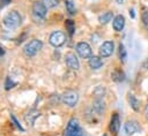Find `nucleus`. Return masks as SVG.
<instances>
[{
  "label": "nucleus",
  "instance_id": "obj_1",
  "mask_svg": "<svg viewBox=\"0 0 148 136\" xmlns=\"http://www.w3.org/2000/svg\"><path fill=\"white\" fill-rule=\"evenodd\" d=\"M21 22H22L21 15H20L17 12H15V10L8 13V14L3 17V20H2V23H3V25H5L7 29H16L17 27H20Z\"/></svg>",
  "mask_w": 148,
  "mask_h": 136
},
{
  "label": "nucleus",
  "instance_id": "obj_2",
  "mask_svg": "<svg viewBox=\"0 0 148 136\" xmlns=\"http://www.w3.org/2000/svg\"><path fill=\"white\" fill-rule=\"evenodd\" d=\"M42 47H43V43L39 39H32L24 45L23 52L27 56H34L42 50Z\"/></svg>",
  "mask_w": 148,
  "mask_h": 136
},
{
  "label": "nucleus",
  "instance_id": "obj_3",
  "mask_svg": "<svg viewBox=\"0 0 148 136\" xmlns=\"http://www.w3.org/2000/svg\"><path fill=\"white\" fill-rule=\"evenodd\" d=\"M46 13H47V8L42 1H36L32 5V16L36 21L44 20L46 16Z\"/></svg>",
  "mask_w": 148,
  "mask_h": 136
},
{
  "label": "nucleus",
  "instance_id": "obj_4",
  "mask_svg": "<svg viewBox=\"0 0 148 136\" xmlns=\"http://www.w3.org/2000/svg\"><path fill=\"white\" fill-rule=\"evenodd\" d=\"M61 99H62V103L66 104L67 106L74 107L79 101V93L74 90H67L62 93Z\"/></svg>",
  "mask_w": 148,
  "mask_h": 136
},
{
  "label": "nucleus",
  "instance_id": "obj_5",
  "mask_svg": "<svg viewBox=\"0 0 148 136\" xmlns=\"http://www.w3.org/2000/svg\"><path fill=\"white\" fill-rule=\"evenodd\" d=\"M49 41H50V44H51L52 46L59 47V46H61V45L65 44V41H66V35H65L62 31H59V30L53 31V32L50 35Z\"/></svg>",
  "mask_w": 148,
  "mask_h": 136
},
{
  "label": "nucleus",
  "instance_id": "obj_6",
  "mask_svg": "<svg viewBox=\"0 0 148 136\" xmlns=\"http://www.w3.org/2000/svg\"><path fill=\"white\" fill-rule=\"evenodd\" d=\"M76 52H77V54H79L81 58L88 59V58L91 56L92 50H91V47H90V45H89L88 43H86V41H80V43H77V45H76Z\"/></svg>",
  "mask_w": 148,
  "mask_h": 136
},
{
  "label": "nucleus",
  "instance_id": "obj_7",
  "mask_svg": "<svg viewBox=\"0 0 148 136\" xmlns=\"http://www.w3.org/2000/svg\"><path fill=\"white\" fill-rule=\"evenodd\" d=\"M65 62L67 65V67L72 70H79L80 69V62H79V59L76 58V55L72 52H68L66 53L65 55Z\"/></svg>",
  "mask_w": 148,
  "mask_h": 136
},
{
  "label": "nucleus",
  "instance_id": "obj_8",
  "mask_svg": "<svg viewBox=\"0 0 148 136\" xmlns=\"http://www.w3.org/2000/svg\"><path fill=\"white\" fill-rule=\"evenodd\" d=\"M82 129L80 128V124H79V121L76 119H71L67 123V127H66V130H65V136H73L77 133H80Z\"/></svg>",
  "mask_w": 148,
  "mask_h": 136
},
{
  "label": "nucleus",
  "instance_id": "obj_9",
  "mask_svg": "<svg viewBox=\"0 0 148 136\" xmlns=\"http://www.w3.org/2000/svg\"><path fill=\"white\" fill-rule=\"evenodd\" d=\"M113 47H114V44L112 40H106L104 41L101 47H99V55L102 58H108L110 56L112 53H113Z\"/></svg>",
  "mask_w": 148,
  "mask_h": 136
},
{
  "label": "nucleus",
  "instance_id": "obj_10",
  "mask_svg": "<svg viewBox=\"0 0 148 136\" xmlns=\"http://www.w3.org/2000/svg\"><path fill=\"white\" fill-rule=\"evenodd\" d=\"M124 129H125V131H126L127 135H133V134H135V133H138L140 130V127H139V124H138L136 121L130 120V121H127L125 123Z\"/></svg>",
  "mask_w": 148,
  "mask_h": 136
},
{
  "label": "nucleus",
  "instance_id": "obj_11",
  "mask_svg": "<svg viewBox=\"0 0 148 136\" xmlns=\"http://www.w3.org/2000/svg\"><path fill=\"white\" fill-rule=\"evenodd\" d=\"M119 127H120V120H119V115L118 113H114L111 118V122H110V130L111 133H113L114 135L119 131Z\"/></svg>",
  "mask_w": 148,
  "mask_h": 136
},
{
  "label": "nucleus",
  "instance_id": "obj_12",
  "mask_svg": "<svg viewBox=\"0 0 148 136\" xmlns=\"http://www.w3.org/2000/svg\"><path fill=\"white\" fill-rule=\"evenodd\" d=\"M112 27L116 31H121L125 27V17L123 15H117L114 18H113V22H112Z\"/></svg>",
  "mask_w": 148,
  "mask_h": 136
},
{
  "label": "nucleus",
  "instance_id": "obj_13",
  "mask_svg": "<svg viewBox=\"0 0 148 136\" xmlns=\"http://www.w3.org/2000/svg\"><path fill=\"white\" fill-rule=\"evenodd\" d=\"M40 115V113L38 112V111H35V109H31V111H29L28 113H25L24 114V120H25V122L28 123V124H34V122H35V120L38 118Z\"/></svg>",
  "mask_w": 148,
  "mask_h": 136
},
{
  "label": "nucleus",
  "instance_id": "obj_14",
  "mask_svg": "<svg viewBox=\"0 0 148 136\" xmlns=\"http://www.w3.org/2000/svg\"><path fill=\"white\" fill-rule=\"evenodd\" d=\"M88 63H89L90 68H92V69H99V68L103 66V61H102V59L98 58V56H95V55L89 58Z\"/></svg>",
  "mask_w": 148,
  "mask_h": 136
},
{
  "label": "nucleus",
  "instance_id": "obj_15",
  "mask_svg": "<svg viewBox=\"0 0 148 136\" xmlns=\"http://www.w3.org/2000/svg\"><path fill=\"white\" fill-rule=\"evenodd\" d=\"M92 107H94V111H95L96 113H98V114L103 113V111H104V108H105L104 100H103L102 98H96L95 101H94Z\"/></svg>",
  "mask_w": 148,
  "mask_h": 136
},
{
  "label": "nucleus",
  "instance_id": "obj_16",
  "mask_svg": "<svg viewBox=\"0 0 148 136\" xmlns=\"http://www.w3.org/2000/svg\"><path fill=\"white\" fill-rule=\"evenodd\" d=\"M128 103H130V105H131V107L135 111V112H138L139 109H140V101L135 98V96H133V95H128Z\"/></svg>",
  "mask_w": 148,
  "mask_h": 136
},
{
  "label": "nucleus",
  "instance_id": "obj_17",
  "mask_svg": "<svg viewBox=\"0 0 148 136\" xmlns=\"http://www.w3.org/2000/svg\"><path fill=\"white\" fill-rule=\"evenodd\" d=\"M111 77H112V80L116 81V82H121V81L125 80V75H124L123 70H120V69H116V70L111 74Z\"/></svg>",
  "mask_w": 148,
  "mask_h": 136
},
{
  "label": "nucleus",
  "instance_id": "obj_18",
  "mask_svg": "<svg viewBox=\"0 0 148 136\" xmlns=\"http://www.w3.org/2000/svg\"><path fill=\"white\" fill-rule=\"evenodd\" d=\"M111 20H112V13H111V12L103 13V14L98 17V21H99L101 24H106V23H109Z\"/></svg>",
  "mask_w": 148,
  "mask_h": 136
},
{
  "label": "nucleus",
  "instance_id": "obj_19",
  "mask_svg": "<svg viewBox=\"0 0 148 136\" xmlns=\"http://www.w3.org/2000/svg\"><path fill=\"white\" fill-rule=\"evenodd\" d=\"M65 7H66V10H67L71 15L75 14L76 8H75V3H74L72 0H66V1H65Z\"/></svg>",
  "mask_w": 148,
  "mask_h": 136
},
{
  "label": "nucleus",
  "instance_id": "obj_20",
  "mask_svg": "<svg viewBox=\"0 0 148 136\" xmlns=\"http://www.w3.org/2000/svg\"><path fill=\"white\" fill-rule=\"evenodd\" d=\"M65 27H66V29H67V31H68L69 35H73L74 33V31H75V24H74V22L72 20H66L65 21Z\"/></svg>",
  "mask_w": 148,
  "mask_h": 136
},
{
  "label": "nucleus",
  "instance_id": "obj_21",
  "mask_svg": "<svg viewBox=\"0 0 148 136\" xmlns=\"http://www.w3.org/2000/svg\"><path fill=\"white\" fill-rule=\"evenodd\" d=\"M119 58L121 61H126V58H127V52H126V48L123 44H119Z\"/></svg>",
  "mask_w": 148,
  "mask_h": 136
},
{
  "label": "nucleus",
  "instance_id": "obj_22",
  "mask_svg": "<svg viewBox=\"0 0 148 136\" xmlns=\"http://www.w3.org/2000/svg\"><path fill=\"white\" fill-rule=\"evenodd\" d=\"M42 2L46 6V8H54L58 6L59 0H42Z\"/></svg>",
  "mask_w": 148,
  "mask_h": 136
},
{
  "label": "nucleus",
  "instance_id": "obj_23",
  "mask_svg": "<svg viewBox=\"0 0 148 136\" xmlns=\"http://www.w3.org/2000/svg\"><path fill=\"white\" fill-rule=\"evenodd\" d=\"M10 119L13 120L14 124H15V126H16V127H17V128H18V129L21 130V131H23V130H24V129H23V127H22V126H21V124L18 123V121H17V120H16V118L14 116V114H10Z\"/></svg>",
  "mask_w": 148,
  "mask_h": 136
},
{
  "label": "nucleus",
  "instance_id": "obj_24",
  "mask_svg": "<svg viewBox=\"0 0 148 136\" xmlns=\"http://www.w3.org/2000/svg\"><path fill=\"white\" fill-rule=\"evenodd\" d=\"M142 22L148 27V10L143 12V14H142Z\"/></svg>",
  "mask_w": 148,
  "mask_h": 136
},
{
  "label": "nucleus",
  "instance_id": "obj_25",
  "mask_svg": "<svg viewBox=\"0 0 148 136\" xmlns=\"http://www.w3.org/2000/svg\"><path fill=\"white\" fill-rule=\"evenodd\" d=\"M13 85H14V83L10 81V78H8L7 83H6V89H10V88H13Z\"/></svg>",
  "mask_w": 148,
  "mask_h": 136
},
{
  "label": "nucleus",
  "instance_id": "obj_26",
  "mask_svg": "<svg viewBox=\"0 0 148 136\" xmlns=\"http://www.w3.org/2000/svg\"><path fill=\"white\" fill-rule=\"evenodd\" d=\"M130 16H131L132 18H134V17H135V14H134V9H133V8H131V9H130Z\"/></svg>",
  "mask_w": 148,
  "mask_h": 136
},
{
  "label": "nucleus",
  "instance_id": "obj_27",
  "mask_svg": "<svg viewBox=\"0 0 148 136\" xmlns=\"http://www.w3.org/2000/svg\"><path fill=\"white\" fill-rule=\"evenodd\" d=\"M145 116H146V119L148 120V104H147V106L145 107Z\"/></svg>",
  "mask_w": 148,
  "mask_h": 136
},
{
  "label": "nucleus",
  "instance_id": "obj_28",
  "mask_svg": "<svg viewBox=\"0 0 148 136\" xmlns=\"http://www.w3.org/2000/svg\"><path fill=\"white\" fill-rule=\"evenodd\" d=\"M73 136H86V134L83 133V130H81L80 133H77V134H75V135H73Z\"/></svg>",
  "mask_w": 148,
  "mask_h": 136
},
{
  "label": "nucleus",
  "instance_id": "obj_29",
  "mask_svg": "<svg viewBox=\"0 0 148 136\" xmlns=\"http://www.w3.org/2000/svg\"><path fill=\"white\" fill-rule=\"evenodd\" d=\"M117 1V3H119V5H121L123 2H124V0H116Z\"/></svg>",
  "mask_w": 148,
  "mask_h": 136
},
{
  "label": "nucleus",
  "instance_id": "obj_30",
  "mask_svg": "<svg viewBox=\"0 0 148 136\" xmlns=\"http://www.w3.org/2000/svg\"><path fill=\"white\" fill-rule=\"evenodd\" d=\"M145 66H146V68L148 69V59H147V61H146V63H145Z\"/></svg>",
  "mask_w": 148,
  "mask_h": 136
},
{
  "label": "nucleus",
  "instance_id": "obj_31",
  "mask_svg": "<svg viewBox=\"0 0 148 136\" xmlns=\"http://www.w3.org/2000/svg\"><path fill=\"white\" fill-rule=\"evenodd\" d=\"M0 54H3V50L0 47Z\"/></svg>",
  "mask_w": 148,
  "mask_h": 136
},
{
  "label": "nucleus",
  "instance_id": "obj_32",
  "mask_svg": "<svg viewBox=\"0 0 148 136\" xmlns=\"http://www.w3.org/2000/svg\"><path fill=\"white\" fill-rule=\"evenodd\" d=\"M103 136H106V135H103Z\"/></svg>",
  "mask_w": 148,
  "mask_h": 136
},
{
  "label": "nucleus",
  "instance_id": "obj_33",
  "mask_svg": "<svg viewBox=\"0 0 148 136\" xmlns=\"http://www.w3.org/2000/svg\"><path fill=\"white\" fill-rule=\"evenodd\" d=\"M0 1H1V0H0Z\"/></svg>",
  "mask_w": 148,
  "mask_h": 136
}]
</instances>
